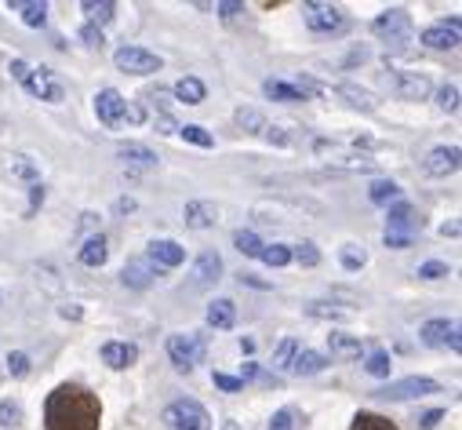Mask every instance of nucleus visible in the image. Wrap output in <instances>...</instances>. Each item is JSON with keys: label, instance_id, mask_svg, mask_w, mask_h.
Segmentation results:
<instances>
[{"label": "nucleus", "instance_id": "obj_1", "mask_svg": "<svg viewBox=\"0 0 462 430\" xmlns=\"http://www.w3.org/2000/svg\"><path fill=\"white\" fill-rule=\"evenodd\" d=\"M44 423H48V430H98L102 405L91 390L62 383L51 390V397L44 405Z\"/></svg>", "mask_w": 462, "mask_h": 430}, {"label": "nucleus", "instance_id": "obj_2", "mask_svg": "<svg viewBox=\"0 0 462 430\" xmlns=\"http://www.w3.org/2000/svg\"><path fill=\"white\" fill-rule=\"evenodd\" d=\"M12 77H15L33 98H41V102H62V84H59L48 70H33L30 62L15 59V62H12Z\"/></svg>", "mask_w": 462, "mask_h": 430}, {"label": "nucleus", "instance_id": "obj_3", "mask_svg": "<svg viewBox=\"0 0 462 430\" xmlns=\"http://www.w3.org/2000/svg\"><path fill=\"white\" fill-rule=\"evenodd\" d=\"M95 114H98V121L102 125H109V128H117L121 121H143V110H135V106H128V98L121 95V91H113V88H106V91H98L95 95Z\"/></svg>", "mask_w": 462, "mask_h": 430}, {"label": "nucleus", "instance_id": "obj_4", "mask_svg": "<svg viewBox=\"0 0 462 430\" xmlns=\"http://www.w3.org/2000/svg\"><path fill=\"white\" fill-rule=\"evenodd\" d=\"M415 230H419V211L408 201H397L390 208V220H386V245L390 248H404V245H411Z\"/></svg>", "mask_w": 462, "mask_h": 430}, {"label": "nucleus", "instance_id": "obj_5", "mask_svg": "<svg viewBox=\"0 0 462 430\" xmlns=\"http://www.w3.org/2000/svg\"><path fill=\"white\" fill-rule=\"evenodd\" d=\"M164 423H168V430H211V416L204 412L200 401H189V397L171 401L164 408Z\"/></svg>", "mask_w": 462, "mask_h": 430}, {"label": "nucleus", "instance_id": "obj_6", "mask_svg": "<svg viewBox=\"0 0 462 430\" xmlns=\"http://www.w3.org/2000/svg\"><path fill=\"white\" fill-rule=\"evenodd\" d=\"M204 354H208L204 336H197V332H179V336H168V358L175 361V369L193 372V369L204 361Z\"/></svg>", "mask_w": 462, "mask_h": 430}, {"label": "nucleus", "instance_id": "obj_7", "mask_svg": "<svg viewBox=\"0 0 462 430\" xmlns=\"http://www.w3.org/2000/svg\"><path fill=\"white\" fill-rule=\"evenodd\" d=\"M372 30H375V37L386 41V44H408V41H411V15L401 12V8H390V12H383V15L372 23Z\"/></svg>", "mask_w": 462, "mask_h": 430}, {"label": "nucleus", "instance_id": "obj_8", "mask_svg": "<svg viewBox=\"0 0 462 430\" xmlns=\"http://www.w3.org/2000/svg\"><path fill=\"white\" fill-rule=\"evenodd\" d=\"M390 91H393L397 98H404V102H422V98L433 91V84H430V77H426V73L390 70Z\"/></svg>", "mask_w": 462, "mask_h": 430}, {"label": "nucleus", "instance_id": "obj_9", "mask_svg": "<svg viewBox=\"0 0 462 430\" xmlns=\"http://www.w3.org/2000/svg\"><path fill=\"white\" fill-rule=\"evenodd\" d=\"M440 383L437 379H426V376H408V379H397V383H386L383 390H375L379 397L386 401H408V397H426V394H437Z\"/></svg>", "mask_w": 462, "mask_h": 430}, {"label": "nucleus", "instance_id": "obj_10", "mask_svg": "<svg viewBox=\"0 0 462 430\" xmlns=\"http://www.w3.org/2000/svg\"><path fill=\"white\" fill-rule=\"evenodd\" d=\"M302 15L313 33H338L346 26V19L335 5H317V0H310V5H302Z\"/></svg>", "mask_w": 462, "mask_h": 430}, {"label": "nucleus", "instance_id": "obj_11", "mask_svg": "<svg viewBox=\"0 0 462 430\" xmlns=\"http://www.w3.org/2000/svg\"><path fill=\"white\" fill-rule=\"evenodd\" d=\"M113 62H117V70H125V73H157L164 66L161 55H153L146 48H135V44L121 48L117 55H113Z\"/></svg>", "mask_w": 462, "mask_h": 430}, {"label": "nucleus", "instance_id": "obj_12", "mask_svg": "<svg viewBox=\"0 0 462 430\" xmlns=\"http://www.w3.org/2000/svg\"><path fill=\"white\" fill-rule=\"evenodd\" d=\"M422 343L426 347H451V351H458L462 347L458 325H455V321H444V317L426 321V325H422Z\"/></svg>", "mask_w": 462, "mask_h": 430}, {"label": "nucleus", "instance_id": "obj_13", "mask_svg": "<svg viewBox=\"0 0 462 430\" xmlns=\"http://www.w3.org/2000/svg\"><path fill=\"white\" fill-rule=\"evenodd\" d=\"M458 146H437V150H430L426 154V161H422V172L426 175H433V179H444V175H451L455 168H458Z\"/></svg>", "mask_w": 462, "mask_h": 430}, {"label": "nucleus", "instance_id": "obj_14", "mask_svg": "<svg viewBox=\"0 0 462 430\" xmlns=\"http://www.w3.org/2000/svg\"><path fill=\"white\" fill-rule=\"evenodd\" d=\"M102 361L109 369H132L139 361V347L135 343H117V340H109L102 343Z\"/></svg>", "mask_w": 462, "mask_h": 430}, {"label": "nucleus", "instance_id": "obj_15", "mask_svg": "<svg viewBox=\"0 0 462 430\" xmlns=\"http://www.w3.org/2000/svg\"><path fill=\"white\" fill-rule=\"evenodd\" d=\"M458 30H462V23L458 19H451V23H440V26H430V30H422V44L426 48H455L458 44Z\"/></svg>", "mask_w": 462, "mask_h": 430}, {"label": "nucleus", "instance_id": "obj_16", "mask_svg": "<svg viewBox=\"0 0 462 430\" xmlns=\"http://www.w3.org/2000/svg\"><path fill=\"white\" fill-rule=\"evenodd\" d=\"M215 215H218V208H215L211 201H189V204H186V211H182V220H186V227L204 230V227H211V223H215Z\"/></svg>", "mask_w": 462, "mask_h": 430}, {"label": "nucleus", "instance_id": "obj_17", "mask_svg": "<svg viewBox=\"0 0 462 430\" xmlns=\"http://www.w3.org/2000/svg\"><path fill=\"white\" fill-rule=\"evenodd\" d=\"M218 274H222V259H218V252H204L197 263H193V285H211V281H218Z\"/></svg>", "mask_w": 462, "mask_h": 430}, {"label": "nucleus", "instance_id": "obj_18", "mask_svg": "<svg viewBox=\"0 0 462 430\" xmlns=\"http://www.w3.org/2000/svg\"><path fill=\"white\" fill-rule=\"evenodd\" d=\"M153 277H157V270L150 266V263H143V259H132L128 266H125V274H121V281L128 285V288H150L153 285Z\"/></svg>", "mask_w": 462, "mask_h": 430}, {"label": "nucleus", "instance_id": "obj_19", "mask_svg": "<svg viewBox=\"0 0 462 430\" xmlns=\"http://www.w3.org/2000/svg\"><path fill=\"white\" fill-rule=\"evenodd\" d=\"M237 321V303L234 299H215L208 306V325L211 329H229Z\"/></svg>", "mask_w": 462, "mask_h": 430}, {"label": "nucleus", "instance_id": "obj_20", "mask_svg": "<svg viewBox=\"0 0 462 430\" xmlns=\"http://www.w3.org/2000/svg\"><path fill=\"white\" fill-rule=\"evenodd\" d=\"M150 259L157 263V266H179L182 259H186V252H182V245H175V241H153L150 245Z\"/></svg>", "mask_w": 462, "mask_h": 430}, {"label": "nucleus", "instance_id": "obj_21", "mask_svg": "<svg viewBox=\"0 0 462 430\" xmlns=\"http://www.w3.org/2000/svg\"><path fill=\"white\" fill-rule=\"evenodd\" d=\"M117 157L128 161V164H135V168H153V164H157V154H153L150 146H143V143H125V146H117Z\"/></svg>", "mask_w": 462, "mask_h": 430}, {"label": "nucleus", "instance_id": "obj_22", "mask_svg": "<svg viewBox=\"0 0 462 430\" xmlns=\"http://www.w3.org/2000/svg\"><path fill=\"white\" fill-rule=\"evenodd\" d=\"M324 369H328V358L317 354V351H299V354L291 358V372H295V376H317V372H324Z\"/></svg>", "mask_w": 462, "mask_h": 430}, {"label": "nucleus", "instance_id": "obj_23", "mask_svg": "<svg viewBox=\"0 0 462 430\" xmlns=\"http://www.w3.org/2000/svg\"><path fill=\"white\" fill-rule=\"evenodd\" d=\"M263 91H266V98H277V102H306V91L295 84H284V80H266Z\"/></svg>", "mask_w": 462, "mask_h": 430}, {"label": "nucleus", "instance_id": "obj_24", "mask_svg": "<svg viewBox=\"0 0 462 430\" xmlns=\"http://www.w3.org/2000/svg\"><path fill=\"white\" fill-rule=\"evenodd\" d=\"M328 347L335 358H357L361 354V340L357 336H346V332H331L328 336Z\"/></svg>", "mask_w": 462, "mask_h": 430}, {"label": "nucleus", "instance_id": "obj_25", "mask_svg": "<svg viewBox=\"0 0 462 430\" xmlns=\"http://www.w3.org/2000/svg\"><path fill=\"white\" fill-rule=\"evenodd\" d=\"M338 95L342 98H350V106H357V110H375V95L372 91H365V88H357V84H338Z\"/></svg>", "mask_w": 462, "mask_h": 430}, {"label": "nucleus", "instance_id": "obj_26", "mask_svg": "<svg viewBox=\"0 0 462 430\" xmlns=\"http://www.w3.org/2000/svg\"><path fill=\"white\" fill-rule=\"evenodd\" d=\"M175 95H179L186 106H197V102H204L208 91H204V84H200L197 77H182V80L175 84Z\"/></svg>", "mask_w": 462, "mask_h": 430}, {"label": "nucleus", "instance_id": "obj_27", "mask_svg": "<svg viewBox=\"0 0 462 430\" xmlns=\"http://www.w3.org/2000/svg\"><path fill=\"white\" fill-rule=\"evenodd\" d=\"M80 263H84V266H102V263H106V238H102V234L84 241V248H80Z\"/></svg>", "mask_w": 462, "mask_h": 430}, {"label": "nucleus", "instance_id": "obj_28", "mask_svg": "<svg viewBox=\"0 0 462 430\" xmlns=\"http://www.w3.org/2000/svg\"><path fill=\"white\" fill-rule=\"evenodd\" d=\"M368 197H372L375 204H390V201H397V197H401V186H397L393 179H379V182H372Z\"/></svg>", "mask_w": 462, "mask_h": 430}, {"label": "nucleus", "instance_id": "obj_29", "mask_svg": "<svg viewBox=\"0 0 462 430\" xmlns=\"http://www.w3.org/2000/svg\"><path fill=\"white\" fill-rule=\"evenodd\" d=\"M259 259H263L266 266H288V263H291V248H288V245H263Z\"/></svg>", "mask_w": 462, "mask_h": 430}, {"label": "nucleus", "instance_id": "obj_30", "mask_svg": "<svg viewBox=\"0 0 462 430\" xmlns=\"http://www.w3.org/2000/svg\"><path fill=\"white\" fill-rule=\"evenodd\" d=\"M338 259H342V266H346V270H361V266L368 263V252H365L361 245H342Z\"/></svg>", "mask_w": 462, "mask_h": 430}, {"label": "nucleus", "instance_id": "obj_31", "mask_svg": "<svg viewBox=\"0 0 462 430\" xmlns=\"http://www.w3.org/2000/svg\"><path fill=\"white\" fill-rule=\"evenodd\" d=\"M354 430H397L386 416H375V412H361L357 419H354Z\"/></svg>", "mask_w": 462, "mask_h": 430}, {"label": "nucleus", "instance_id": "obj_32", "mask_svg": "<svg viewBox=\"0 0 462 430\" xmlns=\"http://www.w3.org/2000/svg\"><path fill=\"white\" fill-rule=\"evenodd\" d=\"M84 12H88V19L91 23H109L113 19V12H117V5H109V0H102V5H95V0H84Z\"/></svg>", "mask_w": 462, "mask_h": 430}, {"label": "nucleus", "instance_id": "obj_33", "mask_svg": "<svg viewBox=\"0 0 462 430\" xmlns=\"http://www.w3.org/2000/svg\"><path fill=\"white\" fill-rule=\"evenodd\" d=\"M19 423H23V405L12 401V397H8V401H0V426H8V430H12V426H19Z\"/></svg>", "mask_w": 462, "mask_h": 430}, {"label": "nucleus", "instance_id": "obj_34", "mask_svg": "<svg viewBox=\"0 0 462 430\" xmlns=\"http://www.w3.org/2000/svg\"><path fill=\"white\" fill-rule=\"evenodd\" d=\"M23 12V23L26 26H44L48 23V5H15Z\"/></svg>", "mask_w": 462, "mask_h": 430}, {"label": "nucleus", "instance_id": "obj_35", "mask_svg": "<svg viewBox=\"0 0 462 430\" xmlns=\"http://www.w3.org/2000/svg\"><path fill=\"white\" fill-rule=\"evenodd\" d=\"M179 136H182L186 143H193V146H204V150H211V146H215V139H211L200 125H186V128H179Z\"/></svg>", "mask_w": 462, "mask_h": 430}, {"label": "nucleus", "instance_id": "obj_36", "mask_svg": "<svg viewBox=\"0 0 462 430\" xmlns=\"http://www.w3.org/2000/svg\"><path fill=\"white\" fill-rule=\"evenodd\" d=\"M234 245H237V252H245V256H255V259H259V252H263V241H259L252 230H241V234H234Z\"/></svg>", "mask_w": 462, "mask_h": 430}, {"label": "nucleus", "instance_id": "obj_37", "mask_svg": "<svg viewBox=\"0 0 462 430\" xmlns=\"http://www.w3.org/2000/svg\"><path fill=\"white\" fill-rule=\"evenodd\" d=\"M295 354H299V343L295 340H281V347L273 351V369H291Z\"/></svg>", "mask_w": 462, "mask_h": 430}, {"label": "nucleus", "instance_id": "obj_38", "mask_svg": "<svg viewBox=\"0 0 462 430\" xmlns=\"http://www.w3.org/2000/svg\"><path fill=\"white\" fill-rule=\"evenodd\" d=\"M372 376H379V379H386L390 376V369H393V361H390V354L386 351H375L372 358H368V365H365Z\"/></svg>", "mask_w": 462, "mask_h": 430}, {"label": "nucleus", "instance_id": "obj_39", "mask_svg": "<svg viewBox=\"0 0 462 430\" xmlns=\"http://www.w3.org/2000/svg\"><path fill=\"white\" fill-rule=\"evenodd\" d=\"M237 125L248 128V132H266V121L259 110H237Z\"/></svg>", "mask_w": 462, "mask_h": 430}, {"label": "nucleus", "instance_id": "obj_40", "mask_svg": "<svg viewBox=\"0 0 462 430\" xmlns=\"http://www.w3.org/2000/svg\"><path fill=\"white\" fill-rule=\"evenodd\" d=\"M291 259H299L302 266H317V263H320V252H317V245L306 241V245H295V248H291Z\"/></svg>", "mask_w": 462, "mask_h": 430}, {"label": "nucleus", "instance_id": "obj_41", "mask_svg": "<svg viewBox=\"0 0 462 430\" xmlns=\"http://www.w3.org/2000/svg\"><path fill=\"white\" fill-rule=\"evenodd\" d=\"M12 172H15L19 179H37V175H41L30 157H12Z\"/></svg>", "mask_w": 462, "mask_h": 430}, {"label": "nucleus", "instance_id": "obj_42", "mask_svg": "<svg viewBox=\"0 0 462 430\" xmlns=\"http://www.w3.org/2000/svg\"><path fill=\"white\" fill-rule=\"evenodd\" d=\"M419 277H426V281H440V277H448V263H422L419 266Z\"/></svg>", "mask_w": 462, "mask_h": 430}, {"label": "nucleus", "instance_id": "obj_43", "mask_svg": "<svg viewBox=\"0 0 462 430\" xmlns=\"http://www.w3.org/2000/svg\"><path fill=\"white\" fill-rule=\"evenodd\" d=\"M437 98H440V110H455V106H458V88L455 84H444L437 91Z\"/></svg>", "mask_w": 462, "mask_h": 430}, {"label": "nucleus", "instance_id": "obj_44", "mask_svg": "<svg viewBox=\"0 0 462 430\" xmlns=\"http://www.w3.org/2000/svg\"><path fill=\"white\" fill-rule=\"evenodd\" d=\"M8 372H12V376H26V372H30V358H26L23 351L8 354Z\"/></svg>", "mask_w": 462, "mask_h": 430}, {"label": "nucleus", "instance_id": "obj_45", "mask_svg": "<svg viewBox=\"0 0 462 430\" xmlns=\"http://www.w3.org/2000/svg\"><path fill=\"white\" fill-rule=\"evenodd\" d=\"M306 310H310L313 317H346V310H335L331 303H310Z\"/></svg>", "mask_w": 462, "mask_h": 430}, {"label": "nucleus", "instance_id": "obj_46", "mask_svg": "<svg viewBox=\"0 0 462 430\" xmlns=\"http://www.w3.org/2000/svg\"><path fill=\"white\" fill-rule=\"evenodd\" d=\"M215 387H222V390H241L245 383H241L237 376H226V372H215Z\"/></svg>", "mask_w": 462, "mask_h": 430}, {"label": "nucleus", "instance_id": "obj_47", "mask_svg": "<svg viewBox=\"0 0 462 430\" xmlns=\"http://www.w3.org/2000/svg\"><path fill=\"white\" fill-rule=\"evenodd\" d=\"M270 430H295V423H291V412L284 408V412H277L273 419H270Z\"/></svg>", "mask_w": 462, "mask_h": 430}, {"label": "nucleus", "instance_id": "obj_48", "mask_svg": "<svg viewBox=\"0 0 462 430\" xmlns=\"http://www.w3.org/2000/svg\"><path fill=\"white\" fill-rule=\"evenodd\" d=\"M80 37H84V44H91V48H102V30H95V26H84V30H80Z\"/></svg>", "mask_w": 462, "mask_h": 430}, {"label": "nucleus", "instance_id": "obj_49", "mask_svg": "<svg viewBox=\"0 0 462 430\" xmlns=\"http://www.w3.org/2000/svg\"><path fill=\"white\" fill-rule=\"evenodd\" d=\"M215 12H218V15H222V19H237V15H241V12H245V5H218V8H215Z\"/></svg>", "mask_w": 462, "mask_h": 430}, {"label": "nucleus", "instance_id": "obj_50", "mask_svg": "<svg viewBox=\"0 0 462 430\" xmlns=\"http://www.w3.org/2000/svg\"><path fill=\"white\" fill-rule=\"evenodd\" d=\"M266 139L277 143V146H288L291 143V136H284V128H266Z\"/></svg>", "mask_w": 462, "mask_h": 430}, {"label": "nucleus", "instance_id": "obj_51", "mask_svg": "<svg viewBox=\"0 0 462 430\" xmlns=\"http://www.w3.org/2000/svg\"><path fill=\"white\" fill-rule=\"evenodd\" d=\"M440 419H444V412H440V408H437V412H426V416H422V426L430 430V426H437Z\"/></svg>", "mask_w": 462, "mask_h": 430}, {"label": "nucleus", "instance_id": "obj_52", "mask_svg": "<svg viewBox=\"0 0 462 430\" xmlns=\"http://www.w3.org/2000/svg\"><path fill=\"white\" fill-rule=\"evenodd\" d=\"M59 313H62V317H73V321H80V313H84V310H80V306H73V303H69V306H62V310H59Z\"/></svg>", "mask_w": 462, "mask_h": 430}, {"label": "nucleus", "instance_id": "obj_53", "mask_svg": "<svg viewBox=\"0 0 462 430\" xmlns=\"http://www.w3.org/2000/svg\"><path fill=\"white\" fill-rule=\"evenodd\" d=\"M117 211H135V201H132V197H121V201H117Z\"/></svg>", "mask_w": 462, "mask_h": 430}, {"label": "nucleus", "instance_id": "obj_54", "mask_svg": "<svg viewBox=\"0 0 462 430\" xmlns=\"http://www.w3.org/2000/svg\"><path fill=\"white\" fill-rule=\"evenodd\" d=\"M222 430H241V423H237V419H226V423H222Z\"/></svg>", "mask_w": 462, "mask_h": 430}]
</instances>
